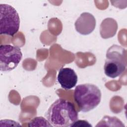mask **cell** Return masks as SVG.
I'll return each instance as SVG.
<instances>
[{"instance_id": "cell-1", "label": "cell", "mask_w": 127, "mask_h": 127, "mask_svg": "<svg viewBox=\"0 0 127 127\" xmlns=\"http://www.w3.org/2000/svg\"><path fill=\"white\" fill-rule=\"evenodd\" d=\"M45 117L54 127H70L78 119L74 105L62 98L57 99L50 106Z\"/></svg>"}, {"instance_id": "cell-2", "label": "cell", "mask_w": 127, "mask_h": 127, "mask_svg": "<svg viewBox=\"0 0 127 127\" xmlns=\"http://www.w3.org/2000/svg\"><path fill=\"white\" fill-rule=\"evenodd\" d=\"M101 95L100 89L90 83L76 86L73 92L74 101L83 112H88L95 108L101 102Z\"/></svg>"}, {"instance_id": "cell-3", "label": "cell", "mask_w": 127, "mask_h": 127, "mask_svg": "<svg viewBox=\"0 0 127 127\" xmlns=\"http://www.w3.org/2000/svg\"><path fill=\"white\" fill-rule=\"evenodd\" d=\"M104 66L105 74L115 78L122 75L127 66V52L123 47L113 45L107 51Z\"/></svg>"}, {"instance_id": "cell-4", "label": "cell", "mask_w": 127, "mask_h": 127, "mask_svg": "<svg viewBox=\"0 0 127 127\" xmlns=\"http://www.w3.org/2000/svg\"><path fill=\"white\" fill-rule=\"evenodd\" d=\"M20 18L11 5L0 4V34L13 36L19 30Z\"/></svg>"}, {"instance_id": "cell-5", "label": "cell", "mask_w": 127, "mask_h": 127, "mask_svg": "<svg viewBox=\"0 0 127 127\" xmlns=\"http://www.w3.org/2000/svg\"><path fill=\"white\" fill-rule=\"evenodd\" d=\"M22 58L20 48L10 45L0 46V69L2 71H9L14 69Z\"/></svg>"}, {"instance_id": "cell-6", "label": "cell", "mask_w": 127, "mask_h": 127, "mask_svg": "<svg viewBox=\"0 0 127 127\" xmlns=\"http://www.w3.org/2000/svg\"><path fill=\"white\" fill-rule=\"evenodd\" d=\"M76 31L81 35H87L92 33L95 28L96 19L89 12H83L74 23Z\"/></svg>"}, {"instance_id": "cell-7", "label": "cell", "mask_w": 127, "mask_h": 127, "mask_svg": "<svg viewBox=\"0 0 127 127\" xmlns=\"http://www.w3.org/2000/svg\"><path fill=\"white\" fill-rule=\"evenodd\" d=\"M77 79V75L74 70L69 67L61 68L57 76L58 81L61 87L66 90L74 87Z\"/></svg>"}, {"instance_id": "cell-8", "label": "cell", "mask_w": 127, "mask_h": 127, "mask_svg": "<svg viewBox=\"0 0 127 127\" xmlns=\"http://www.w3.org/2000/svg\"><path fill=\"white\" fill-rule=\"evenodd\" d=\"M29 127L44 126V127H53L49 121L42 117H37L33 118L28 124Z\"/></svg>"}, {"instance_id": "cell-9", "label": "cell", "mask_w": 127, "mask_h": 127, "mask_svg": "<svg viewBox=\"0 0 127 127\" xmlns=\"http://www.w3.org/2000/svg\"><path fill=\"white\" fill-rule=\"evenodd\" d=\"M71 127H92V125L87 121L85 120H77L75 121Z\"/></svg>"}]
</instances>
